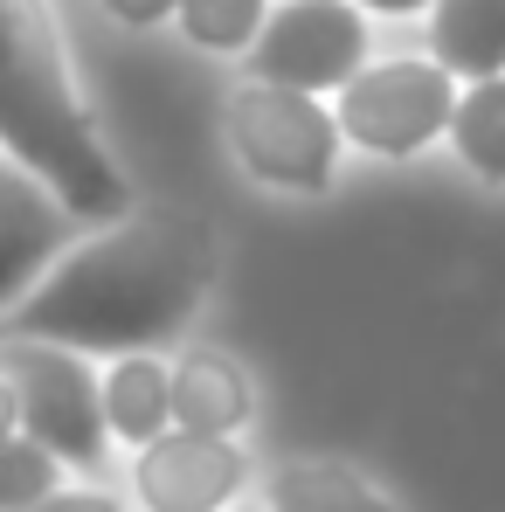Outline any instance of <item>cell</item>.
Masks as SVG:
<instances>
[{"label": "cell", "instance_id": "obj_1", "mask_svg": "<svg viewBox=\"0 0 505 512\" xmlns=\"http://www.w3.org/2000/svg\"><path fill=\"white\" fill-rule=\"evenodd\" d=\"M215 243L187 215H118L111 236L70 243L7 312V333L70 353H153L208 298Z\"/></svg>", "mask_w": 505, "mask_h": 512}, {"label": "cell", "instance_id": "obj_2", "mask_svg": "<svg viewBox=\"0 0 505 512\" xmlns=\"http://www.w3.org/2000/svg\"><path fill=\"white\" fill-rule=\"evenodd\" d=\"M0 153L28 160L70 201V215L118 222L132 201L125 173L111 167V153L90 132V111L70 84L63 42L42 0H0Z\"/></svg>", "mask_w": 505, "mask_h": 512}, {"label": "cell", "instance_id": "obj_3", "mask_svg": "<svg viewBox=\"0 0 505 512\" xmlns=\"http://www.w3.org/2000/svg\"><path fill=\"white\" fill-rule=\"evenodd\" d=\"M222 132H229L236 160H243L263 187H284V194H326V187H333L339 125H333V104L312 97V90L250 77L243 90H229Z\"/></svg>", "mask_w": 505, "mask_h": 512}, {"label": "cell", "instance_id": "obj_4", "mask_svg": "<svg viewBox=\"0 0 505 512\" xmlns=\"http://www.w3.org/2000/svg\"><path fill=\"white\" fill-rule=\"evenodd\" d=\"M0 374L14 388V409H21V429L56 450L63 464H104V402H97V374L84 367V353L56 340H28V333H0Z\"/></svg>", "mask_w": 505, "mask_h": 512}, {"label": "cell", "instance_id": "obj_5", "mask_svg": "<svg viewBox=\"0 0 505 512\" xmlns=\"http://www.w3.org/2000/svg\"><path fill=\"white\" fill-rule=\"evenodd\" d=\"M450 104H457V77L443 63L395 56V63H360L339 84L333 125L346 146H360L374 160H409L450 132Z\"/></svg>", "mask_w": 505, "mask_h": 512}, {"label": "cell", "instance_id": "obj_6", "mask_svg": "<svg viewBox=\"0 0 505 512\" xmlns=\"http://www.w3.org/2000/svg\"><path fill=\"white\" fill-rule=\"evenodd\" d=\"M367 63V7L360 0H284L263 14L250 42V77L326 97Z\"/></svg>", "mask_w": 505, "mask_h": 512}, {"label": "cell", "instance_id": "obj_7", "mask_svg": "<svg viewBox=\"0 0 505 512\" xmlns=\"http://www.w3.org/2000/svg\"><path fill=\"white\" fill-rule=\"evenodd\" d=\"M250 485V457L236 436L160 429L132 457V499L146 512H229Z\"/></svg>", "mask_w": 505, "mask_h": 512}, {"label": "cell", "instance_id": "obj_8", "mask_svg": "<svg viewBox=\"0 0 505 512\" xmlns=\"http://www.w3.org/2000/svg\"><path fill=\"white\" fill-rule=\"evenodd\" d=\"M77 215L70 201L14 153H0V319L42 284V270L70 250Z\"/></svg>", "mask_w": 505, "mask_h": 512}, {"label": "cell", "instance_id": "obj_9", "mask_svg": "<svg viewBox=\"0 0 505 512\" xmlns=\"http://www.w3.org/2000/svg\"><path fill=\"white\" fill-rule=\"evenodd\" d=\"M167 395H173V429L243 436L256 416V388L229 353H180L167 367Z\"/></svg>", "mask_w": 505, "mask_h": 512}, {"label": "cell", "instance_id": "obj_10", "mask_svg": "<svg viewBox=\"0 0 505 512\" xmlns=\"http://www.w3.org/2000/svg\"><path fill=\"white\" fill-rule=\"evenodd\" d=\"M429 63L457 84L505 70V0H429Z\"/></svg>", "mask_w": 505, "mask_h": 512}, {"label": "cell", "instance_id": "obj_11", "mask_svg": "<svg viewBox=\"0 0 505 512\" xmlns=\"http://www.w3.org/2000/svg\"><path fill=\"white\" fill-rule=\"evenodd\" d=\"M97 402H104V429L118 443H153L160 429H173V395H167V360L160 353H111L104 381H97Z\"/></svg>", "mask_w": 505, "mask_h": 512}, {"label": "cell", "instance_id": "obj_12", "mask_svg": "<svg viewBox=\"0 0 505 512\" xmlns=\"http://www.w3.org/2000/svg\"><path fill=\"white\" fill-rule=\"evenodd\" d=\"M270 512H395V499L374 478H360L353 464L305 457L270 478Z\"/></svg>", "mask_w": 505, "mask_h": 512}, {"label": "cell", "instance_id": "obj_13", "mask_svg": "<svg viewBox=\"0 0 505 512\" xmlns=\"http://www.w3.org/2000/svg\"><path fill=\"white\" fill-rule=\"evenodd\" d=\"M450 139H457V160L471 173L505 180V70L457 90V104H450Z\"/></svg>", "mask_w": 505, "mask_h": 512}, {"label": "cell", "instance_id": "obj_14", "mask_svg": "<svg viewBox=\"0 0 505 512\" xmlns=\"http://www.w3.org/2000/svg\"><path fill=\"white\" fill-rule=\"evenodd\" d=\"M173 14H180V28H187L194 49L243 56L256 42V28H263V14H270V0H180Z\"/></svg>", "mask_w": 505, "mask_h": 512}, {"label": "cell", "instance_id": "obj_15", "mask_svg": "<svg viewBox=\"0 0 505 512\" xmlns=\"http://www.w3.org/2000/svg\"><path fill=\"white\" fill-rule=\"evenodd\" d=\"M63 485V457L42 450L28 429H7L0 436V512H21L35 499H49Z\"/></svg>", "mask_w": 505, "mask_h": 512}, {"label": "cell", "instance_id": "obj_16", "mask_svg": "<svg viewBox=\"0 0 505 512\" xmlns=\"http://www.w3.org/2000/svg\"><path fill=\"white\" fill-rule=\"evenodd\" d=\"M21 512H125L111 492H90V485H56L49 499H35V506H21Z\"/></svg>", "mask_w": 505, "mask_h": 512}, {"label": "cell", "instance_id": "obj_17", "mask_svg": "<svg viewBox=\"0 0 505 512\" xmlns=\"http://www.w3.org/2000/svg\"><path fill=\"white\" fill-rule=\"evenodd\" d=\"M180 0H104V14L111 21H125V28H160Z\"/></svg>", "mask_w": 505, "mask_h": 512}, {"label": "cell", "instance_id": "obj_18", "mask_svg": "<svg viewBox=\"0 0 505 512\" xmlns=\"http://www.w3.org/2000/svg\"><path fill=\"white\" fill-rule=\"evenodd\" d=\"M360 7H367V14H395V21H402V14H422L429 0H360Z\"/></svg>", "mask_w": 505, "mask_h": 512}, {"label": "cell", "instance_id": "obj_19", "mask_svg": "<svg viewBox=\"0 0 505 512\" xmlns=\"http://www.w3.org/2000/svg\"><path fill=\"white\" fill-rule=\"evenodd\" d=\"M7 429H21V409H14V388H7V374H0V436Z\"/></svg>", "mask_w": 505, "mask_h": 512}, {"label": "cell", "instance_id": "obj_20", "mask_svg": "<svg viewBox=\"0 0 505 512\" xmlns=\"http://www.w3.org/2000/svg\"><path fill=\"white\" fill-rule=\"evenodd\" d=\"M229 512H243V506H229Z\"/></svg>", "mask_w": 505, "mask_h": 512}]
</instances>
